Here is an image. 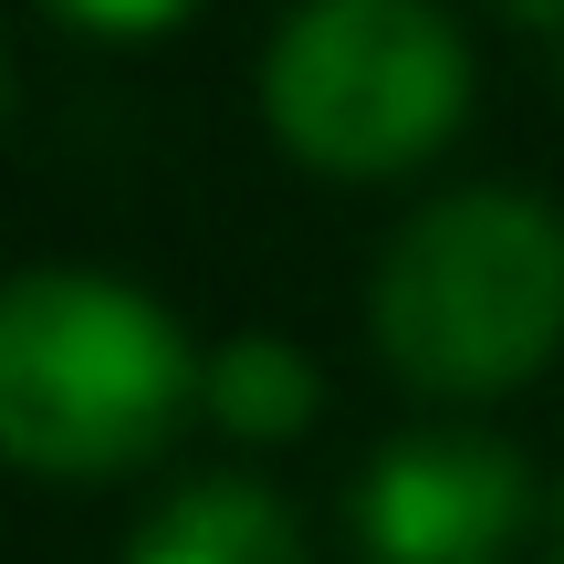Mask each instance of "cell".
Wrapping results in <instances>:
<instances>
[{
	"label": "cell",
	"mask_w": 564,
	"mask_h": 564,
	"mask_svg": "<svg viewBox=\"0 0 564 564\" xmlns=\"http://www.w3.org/2000/svg\"><path fill=\"white\" fill-rule=\"evenodd\" d=\"M199 398V356L167 303L95 262L0 272V460L42 481L137 470Z\"/></svg>",
	"instance_id": "6da1fadb"
},
{
	"label": "cell",
	"mask_w": 564,
	"mask_h": 564,
	"mask_svg": "<svg viewBox=\"0 0 564 564\" xmlns=\"http://www.w3.org/2000/svg\"><path fill=\"white\" fill-rule=\"evenodd\" d=\"M366 324L419 398H512L564 345V209L502 178L408 209L377 251Z\"/></svg>",
	"instance_id": "7a4b0ae2"
},
{
	"label": "cell",
	"mask_w": 564,
	"mask_h": 564,
	"mask_svg": "<svg viewBox=\"0 0 564 564\" xmlns=\"http://www.w3.org/2000/svg\"><path fill=\"white\" fill-rule=\"evenodd\" d=\"M262 116L335 178L419 167L470 116V42L440 0H293L262 53Z\"/></svg>",
	"instance_id": "3957f363"
},
{
	"label": "cell",
	"mask_w": 564,
	"mask_h": 564,
	"mask_svg": "<svg viewBox=\"0 0 564 564\" xmlns=\"http://www.w3.org/2000/svg\"><path fill=\"white\" fill-rule=\"evenodd\" d=\"M533 512V470L491 429H398L356 481V533L377 564H502Z\"/></svg>",
	"instance_id": "277c9868"
},
{
	"label": "cell",
	"mask_w": 564,
	"mask_h": 564,
	"mask_svg": "<svg viewBox=\"0 0 564 564\" xmlns=\"http://www.w3.org/2000/svg\"><path fill=\"white\" fill-rule=\"evenodd\" d=\"M126 564H314V554H303V523L282 491L220 470V481L167 491L147 512V533L126 544Z\"/></svg>",
	"instance_id": "5b68a950"
},
{
	"label": "cell",
	"mask_w": 564,
	"mask_h": 564,
	"mask_svg": "<svg viewBox=\"0 0 564 564\" xmlns=\"http://www.w3.org/2000/svg\"><path fill=\"white\" fill-rule=\"evenodd\" d=\"M314 398H324L314 356L282 345V335H220L199 356V408L230 440H293V429L314 419Z\"/></svg>",
	"instance_id": "8992f818"
},
{
	"label": "cell",
	"mask_w": 564,
	"mask_h": 564,
	"mask_svg": "<svg viewBox=\"0 0 564 564\" xmlns=\"http://www.w3.org/2000/svg\"><path fill=\"white\" fill-rule=\"evenodd\" d=\"M53 11L84 21V32H167L188 0H53Z\"/></svg>",
	"instance_id": "52a82bcc"
},
{
	"label": "cell",
	"mask_w": 564,
	"mask_h": 564,
	"mask_svg": "<svg viewBox=\"0 0 564 564\" xmlns=\"http://www.w3.org/2000/svg\"><path fill=\"white\" fill-rule=\"evenodd\" d=\"M512 21H533V32H564V0H502Z\"/></svg>",
	"instance_id": "ba28073f"
},
{
	"label": "cell",
	"mask_w": 564,
	"mask_h": 564,
	"mask_svg": "<svg viewBox=\"0 0 564 564\" xmlns=\"http://www.w3.org/2000/svg\"><path fill=\"white\" fill-rule=\"evenodd\" d=\"M0 116H11V53H0Z\"/></svg>",
	"instance_id": "9c48e42d"
},
{
	"label": "cell",
	"mask_w": 564,
	"mask_h": 564,
	"mask_svg": "<svg viewBox=\"0 0 564 564\" xmlns=\"http://www.w3.org/2000/svg\"><path fill=\"white\" fill-rule=\"evenodd\" d=\"M554 564H564V544H554Z\"/></svg>",
	"instance_id": "30bf717a"
}]
</instances>
